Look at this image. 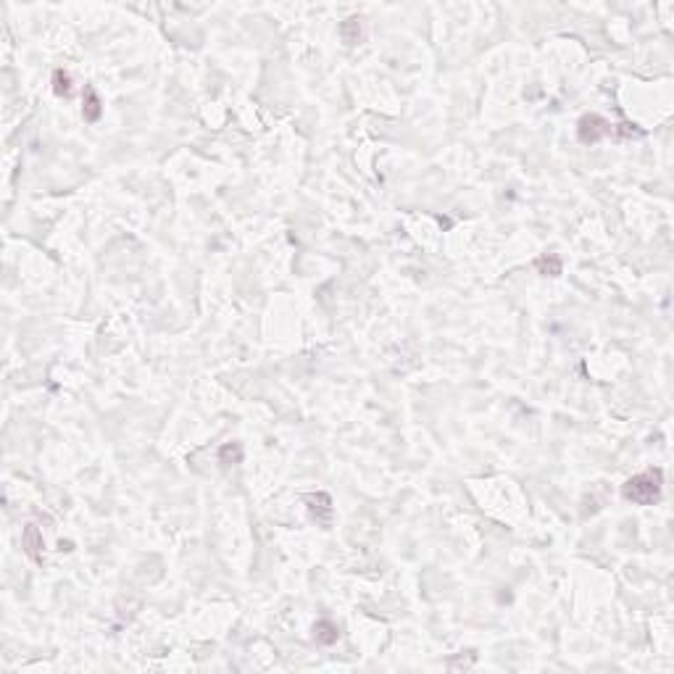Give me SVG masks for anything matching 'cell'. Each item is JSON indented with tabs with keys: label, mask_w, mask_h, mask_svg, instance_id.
I'll return each instance as SVG.
<instances>
[{
	"label": "cell",
	"mask_w": 674,
	"mask_h": 674,
	"mask_svg": "<svg viewBox=\"0 0 674 674\" xmlns=\"http://www.w3.org/2000/svg\"><path fill=\"white\" fill-rule=\"evenodd\" d=\"M21 545H24V554L30 556L32 561L42 563V548H45V540H42V532L37 530V524H27V527H24Z\"/></svg>",
	"instance_id": "cell-4"
},
{
	"label": "cell",
	"mask_w": 674,
	"mask_h": 674,
	"mask_svg": "<svg viewBox=\"0 0 674 674\" xmlns=\"http://www.w3.org/2000/svg\"><path fill=\"white\" fill-rule=\"evenodd\" d=\"M604 137H611V121L604 119L601 113H585L577 121V140L582 145H595Z\"/></svg>",
	"instance_id": "cell-2"
},
{
	"label": "cell",
	"mask_w": 674,
	"mask_h": 674,
	"mask_svg": "<svg viewBox=\"0 0 674 674\" xmlns=\"http://www.w3.org/2000/svg\"><path fill=\"white\" fill-rule=\"evenodd\" d=\"M240 461H242L240 443H224L222 448H219V463L232 466V463H240Z\"/></svg>",
	"instance_id": "cell-10"
},
{
	"label": "cell",
	"mask_w": 674,
	"mask_h": 674,
	"mask_svg": "<svg viewBox=\"0 0 674 674\" xmlns=\"http://www.w3.org/2000/svg\"><path fill=\"white\" fill-rule=\"evenodd\" d=\"M535 269H537V274H543V277H558V274L563 272L561 256H558V253H543V256L535 258Z\"/></svg>",
	"instance_id": "cell-7"
},
{
	"label": "cell",
	"mask_w": 674,
	"mask_h": 674,
	"mask_svg": "<svg viewBox=\"0 0 674 674\" xmlns=\"http://www.w3.org/2000/svg\"><path fill=\"white\" fill-rule=\"evenodd\" d=\"M303 504L308 506V513L316 524H322L324 530H330L332 524V498L327 493H311L303 495Z\"/></svg>",
	"instance_id": "cell-3"
},
{
	"label": "cell",
	"mask_w": 674,
	"mask_h": 674,
	"mask_svg": "<svg viewBox=\"0 0 674 674\" xmlns=\"http://www.w3.org/2000/svg\"><path fill=\"white\" fill-rule=\"evenodd\" d=\"M643 130L632 124V121H619V124H611V137L616 140H627V137H640Z\"/></svg>",
	"instance_id": "cell-11"
},
{
	"label": "cell",
	"mask_w": 674,
	"mask_h": 674,
	"mask_svg": "<svg viewBox=\"0 0 674 674\" xmlns=\"http://www.w3.org/2000/svg\"><path fill=\"white\" fill-rule=\"evenodd\" d=\"M101 113H103V101H101V95L95 92V87L92 85H87L85 87V92H82V119L85 121H98L101 119Z\"/></svg>",
	"instance_id": "cell-5"
},
{
	"label": "cell",
	"mask_w": 674,
	"mask_h": 674,
	"mask_svg": "<svg viewBox=\"0 0 674 674\" xmlns=\"http://www.w3.org/2000/svg\"><path fill=\"white\" fill-rule=\"evenodd\" d=\"M313 640L319 645H335L337 643V637H340V630H337V624L330 622V619H322V622L313 624Z\"/></svg>",
	"instance_id": "cell-8"
},
{
	"label": "cell",
	"mask_w": 674,
	"mask_h": 674,
	"mask_svg": "<svg viewBox=\"0 0 674 674\" xmlns=\"http://www.w3.org/2000/svg\"><path fill=\"white\" fill-rule=\"evenodd\" d=\"M363 16H348V19L340 24V37L345 45H358L366 35V24H363Z\"/></svg>",
	"instance_id": "cell-6"
},
{
	"label": "cell",
	"mask_w": 674,
	"mask_h": 674,
	"mask_svg": "<svg viewBox=\"0 0 674 674\" xmlns=\"http://www.w3.org/2000/svg\"><path fill=\"white\" fill-rule=\"evenodd\" d=\"M51 85H53V92H56L58 98H71V95H74V77H71V71L56 69L51 77Z\"/></svg>",
	"instance_id": "cell-9"
},
{
	"label": "cell",
	"mask_w": 674,
	"mask_h": 674,
	"mask_svg": "<svg viewBox=\"0 0 674 674\" xmlns=\"http://www.w3.org/2000/svg\"><path fill=\"white\" fill-rule=\"evenodd\" d=\"M661 493H664V469H659V466H651L645 472L635 474L622 485V498L635 506L659 504Z\"/></svg>",
	"instance_id": "cell-1"
}]
</instances>
